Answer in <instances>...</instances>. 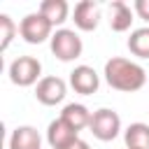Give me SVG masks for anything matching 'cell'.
Masks as SVG:
<instances>
[{"mask_svg": "<svg viewBox=\"0 0 149 149\" xmlns=\"http://www.w3.org/2000/svg\"><path fill=\"white\" fill-rule=\"evenodd\" d=\"M49 49H51V54L58 61L70 63V61H77L81 56L84 42H81V37H79L77 30H72V28H58V30H54V35L49 40Z\"/></svg>", "mask_w": 149, "mask_h": 149, "instance_id": "cell-2", "label": "cell"}, {"mask_svg": "<svg viewBox=\"0 0 149 149\" xmlns=\"http://www.w3.org/2000/svg\"><path fill=\"white\" fill-rule=\"evenodd\" d=\"M70 86L79 95H93L100 88V74L91 65H74L70 72Z\"/></svg>", "mask_w": 149, "mask_h": 149, "instance_id": "cell-8", "label": "cell"}, {"mask_svg": "<svg viewBox=\"0 0 149 149\" xmlns=\"http://www.w3.org/2000/svg\"><path fill=\"white\" fill-rule=\"evenodd\" d=\"M128 51L137 58H149V26L135 28L128 37Z\"/></svg>", "mask_w": 149, "mask_h": 149, "instance_id": "cell-15", "label": "cell"}, {"mask_svg": "<svg viewBox=\"0 0 149 149\" xmlns=\"http://www.w3.org/2000/svg\"><path fill=\"white\" fill-rule=\"evenodd\" d=\"M68 149H91V147H88V142H86V140H81V137H79V140H77L72 147H68Z\"/></svg>", "mask_w": 149, "mask_h": 149, "instance_id": "cell-18", "label": "cell"}, {"mask_svg": "<svg viewBox=\"0 0 149 149\" xmlns=\"http://www.w3.org/2000/svg\"><path fill=\"white\" fill-rule=\"evenodd\" d=\"M133 12H135L137 19H142L149 26V0H135L133 2Z\"/></svg>", "mask_w": 149, "mask_h": 149, "instance_id": "cell-17", "label": "cell"}, {"mask_svg": "<svg viewBox=\"0 0 149 149\" xmlns=\"http://www.w3.org/2000/svg\"><path fill=\"white\" fill-rule=\"evenodd\" d=\"M54 30L56 28L51 26V21L40 12H30L19 21V35L28 44H42V42L51 40Z\"/></svg>", "mask_w": 149, "mask_h": 149, "instance_id": "cell-4", "label": "cell"}, {"mask_svg": "<svg viewBox=\"0 0 149 149\" xmlns=\"http://www.w3.org/2000/svg\"><path fill=\"white\" fill-rule=\"evenodd\" d=\"M91 116H93V112H91L86 105H81V102H68V105L63 107V112H61V119H63L68 126H72L77 133L84 130V128H88Z\"/></svg>", "mask_w": 149, "mask_h": 149, "instance_id": "cell-12", "label": "cell"}, {"mask_svg": "<svg viewBox=\"0 0 149 149\" xmlns=\"http://www.w3.org/2000/svg\"><path fill=\"white\" fill-rule=\"evenodd\" d=\"M126 149H149V123L135 121L123 130Z\"/></svg>", "mask_w": 149, "mask_h": 149, "instance_id": "cell-14", "label": "cell"}, {"mask_svg": "<svg viewBox=\"0 0 149 149\" xmlns=\"http://www.w3.org/2000/svg\"><path fill=\"white\" fill-rule=\"evenodd\" d=\"M37 12L44 14V16L51 21V26L58 30V28H63V23H65L68 16H70V5H68L65 0H42L40 7H37Z\"/></svg>", "mask_w": 149, "mask_h": 149, "instance_id": "cell-13", "label": "cell"}, {"mask_svg": "<svg viewBox=\"0 0 149 149\" xmlns=\"http://www.w3.org/2000/svg\"><path fill=\"white\" fill-rule=\"evenodd\" d=\"M77 140H79V133L72 126H68L61 116L49 121V126H47V142H49L51 149H68Z\"/></svg>", "mask_w": 149, "mask_h": 149, "instance_id": "cell-9", "label": "cell"}, {"mask_svg": "<svg viewBox=\"0 0 149 149\" xmlns=\"http://www.w3.org/2000/svg\"><path fill=\"white\" fill-rule=\"evenodd\" d=\"M88 130L95 140L100 142H112L119 133H121V116L109 109V107H100L93 112L91 116V123H88Z\"/></svg>", "mask_w": 149, "mask_h": 149, "instance_id": "cell-5", "label": "cell"}, {"mask_svg": "<svg viewBox=\"0 0 149 149\" xmlns=\"http://www.w3.org/2000/svg\"><path fill=\"white\" fill-rule=\"evenodd\" d=\"M100 5L95 0H81L74 5V12H72V21H74V28L77 30H84V33H91L98 28L100 23Z\"/></svg>", "mask_w": 149, "mask_h": 149, "instance_id": "cell-7", "label": "cell"}, {"mask_svg": "<svg viewBox=\"0 0 149 149\" xmlns=\"http://www.w3.org/2000/svg\"><path fill=\"white\" fill-rule=\"evenodd\" d=\"M102 77L114 91L121 93H135L147 84V70L140 63L123 56H112L109 61H105Z\"/></svg>", "mask_w": 149, "mask_h": 149, "instance_id": "cell-1", "label": "cell"}, {"mask_svg": "<svg viewBox=\"0 0 149 149\" xmlns=\"http://www.w3.org/2000/svg\"><path fill=\"white\" fill-rule=\"evenodd\" d=\"M7 74L14 86H37V81L42 79V63L35 56H16L9 63Z\"/></svg>", "mask_w": 149, "mask_h": 149, "instance_id": "cell-3", "label": "cell"}, {"mask_svg": "<svg viewBox=\"0 0 149 149\" xmlns=\"http://www.w3.org/2000/svg\"><path fill=\"white\" fill-rule=\"evenodd\" d=\"M16 35H19V23L9 14H0V51H7Z\"/></svg>", "mask_w": 149, "mask_h": 149, "instance_id": "cell-16", "label": "cell"}, {"mask_svg": "<svg viewBox=\"0 0 149 149\" xmlns=\"http://www.w3.org/2000/svg\"><path fill=\"white\" fill-rule=\"evenodd\" d=\"M65 95H68V84H65V79H61V77H56V74L42 77V79L37 81V86H35V98H37V102H42V105H47V107L61 105V102L65 100Z\"/></svg>", "mask_w": 149, "mask_h": 149, "instance_id": "cell-6", "label": "cell"}, {"mask_svg": "<svg viewBox=\"0 0 149 149\" xmlns=\"http://www.w3.org/2000/svg\"><path fill=\"white\" fill-rule=\"evenodd\" d=\"M9 149H42V137L35 126H16L9 135Z\"/></svg>", "mask_w": 149, "mask_h": 149, "instance_id": "cell-11", "label": "cell"}, {"mask_svg": "<svg viewBox=\"0 0 149 149\" xmlns=\"http://www.w3.org/2000/svg\"><path fill=\"white\" fill-rule=\"evenodd\" d=\"M133 16H135V12H133V7H130L128 2H123V0L109 2V28H112L114 33H126V30H130Z\"/></svg>", "mask_w": 149, "mask_h": 149, "instance_id": "cell-10", "label": "cell"}]
</instances>
